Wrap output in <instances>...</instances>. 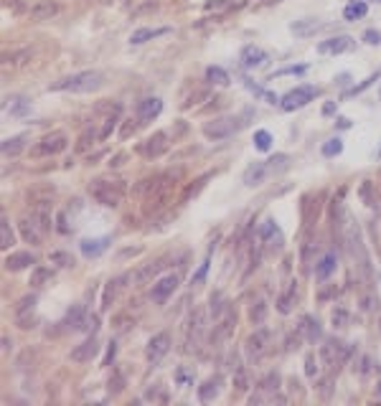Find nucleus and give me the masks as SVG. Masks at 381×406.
I'll return each mask as SVG.
<instances>
[{
  "label": "nucleus",
  "mask_w": 381,
  "mask_h": 406,
  "mask_svg": "<svg viewBox=\"0 0 381 406\" xmlns=\"http://www.w3.org/2000/svg\"><path fill=\"white\" fill-rule=\"evenodd\" d=\"M142 190H148V193H145L142 211L148 216H153V214H160L170 203L173 190H175V180L170 175H158V178H150V180H142V186L137 188V193H142Z\"/></svg>",
  "instance_id": "1"
},
{
  "label": "nucleus",
  "mask_w": 381,
  "mask_h": 406,
  "mask_svg": "<svg viewBox=\"0 0 381 406\" xmlns=\"http://www.w3.org/2000/svg\"><path fill=\"white\" fill-rule=\"evenodd\" d=\"M343 242H346V249H348V257L356 262V267L361 269V274L366 282H371V262H369V251H366V244H363V236H361V229L358 223L354 221H346L343 226Z\"/></svg>",
  "instance_id": "2"
},
{
  "label": "nucleus",
  "mask_w": 381,
  "mask_h": 406,
  "mask_svg": "<svg viewBox=\"0 0 381 406\" xmlns=\"http://www.w3.org/2000/svg\"><path fill=\"white\" fill-rule=\"evenodd\" d=\"M105 84V77L102 71H79V74H71V77L61 79L51 84V92H71V94H89V92H97V89Z\"/></svg>",
  "instance_id": "3"
},
{
  "label": "nucleus",
  "mask_w": 381,
  "mask_h": 406,
  "mask_svg": "<svg viewBox=\"0 0 381 406\" xmlns=\"http://www.w3.org/2000/svg\"><path fill=\"white\" fill-rule=\"evenodd\" d=\"M89 195L107 208H117L125 198V186L122 180H92L89 183Z\"/></svg>",
  "instance_id": "4"
},
{
  "label": "nucleus",
  "mask_w": 381,
  "mask_h": 406,
  "mask_svg": "<svg viewBox=\"0 0 381 406\" xmlns=\"http://www.w3.org/2000/svg\"><path fill=\"white\" fill-rule=\"evenodd\" d=\"M66 135L64 132H51L46 137H41L33 147H31V155L33 158H51V155H58L66 150Z\"/></svg>",
  "instance_id": "5"
},
{
  "label": "nucleus",
  "mask_w": 381,
  "mask_h": 406,
  "mask_svg": "<svg viewBox=\"0 0 381 406\" xmlns=\"http://www.w3.org/2000/svg\"><path fill=\"white\" fill-rule=\"evenodd\" d=\"M244 122L234 117H221V119H214V122H206L203 125V135H206L209 140H226L229 135H234Z\"/></svg>",
  "instance_id": "6"
},
{
  "label": "nucleus",
  "mask_w": 381,
  "mask_h": 406,
  "mask_svg": "<svg viewBox=\"0 0 381 406\" xmlns=\"http://www.w3.org/2000/svg\"><path fill=\"white\" fill-rule=\"evenodd\" d=\"M206 333V310L198 307L193 315H190V323H188V335H186V351H196L198 343Z\"/></svg>",
  "instance_id": "7"
},
{
  "label": "nucleus",
  "mask_w": 381,
  "mask_h": 406,
  "mask_svg": "<svg viewBox=\"0 0 381 406\" xmlns=\"http://www.w3.org/2000/svg\"><path fill=\"white\" fill-rule=\"evenodd\" d=\"M234 325H237V312H234L231 307H226V310H224V315H221V318L216 320V325H214V335H211L214 348H216L218 343H224V340H229V338H231Z\"/></svg>",
  "instance_id": "8"
},
{
  "label": "nucleus",
  "mask_w": 381,
  "mask_h": 406,
  "mask_svg": "<svg viewBox=\"0 0 381 406\" xmlns=\"http://www.w3.org/2000/svg\"><path fill=\"white\" fill-rule=\"evenodd\" d=\"M313 97H315V86H298V89H292V92H287L280 104H282V109L292 112V109L305 107V104L310 102Z\"/></svg>",
  "instance_id": "9"
},
{
  "label": "nucleus",
  "mask_w": 381,
  "mask_h": 406,
  "mask_svg": "<svg viewBox=\"0 0 381 406\" xmlns=\"http://www.w3.org/2000/svg\"><path fill=\"white\" fill-rule=\"evenodd\" d=\"M348 355H351V345L335 343V340H328L326 345H320V358H323V363H326V366L343 363Z\"/></svg>",
  "instance_id": "10"
},
{
  "label": "nucleus",
  "mask_w": 381,
  "mask_h": 406,
  "mask_svg": "<svg viewBox=\"0 0 381 406\" xmlns=\"http://www.w3.org/2000/svg\"><path fill=\"white\" fill-rule=\"evenodd\" d=\"M267 348H270V330H265V327H259V330H254L252 335L246 338V353H249V358H262L267 353Z\"/></svg>",
  "instance_id": "11"
},
{
  "label": "nucleus",
  "mask_w": 381,
  "mask_h": 406,
  "mask_svg": "<svg viewBox=\"0 0 381 406\" xmlns=\"http://www.w3.org/2000/svg\"><path fill=\"white\" fill-rule=\"evenodd\" d=\"M175 287H178V274H165L163 279H158V282L153 284V292H150L153 302H155V305H163L165 299L175 292Z\"/></svg>",
  "instance_id": "12"
},
{
  "label": "nucleus",
  "mask_w": 381,
  "mask_h": 406,
  "mask_svg": "<svg viewBox=\"0 0 381 406\" xmlns=\"http://www.w3.org/2000/svg\"><path fill=\"white\" fill-rule=\"evenodd\" d=\"M168 150V132H155L153 137H148L142 145H140V153L145 155V158H158V155H163Z\"/></svg>",
  "instance_id": "13"
},
{
  "label": "nucleus",
  "mask_w": 381,
  "mask_h": 406,
  "mask_svg": "<svg viewBox=\"0 0 381 406\" xmlns=\"http://www.w3.org/2000/svg\"><path fill=\"white\" fill-rule=\"evenodd\" d=\"M58 13H61V5H58L56 0H38V3H33L28 8V16L33 21H51Z\"/></svg>",
  "instance_id": "14"
},
{
  "label": "nucleus",
  "mask_w": 381,
  "mask_h": 406,
  "mask_svg": "<svg viewBox=\"0 0 381 406\" xmlns=\"http://www.w3.org/2000/svg\"><path fill=\"white\" fill-rule=\"evenodd\" d=\"M168 348H170V338H168V333H158V335L150 338L148 348H145V355H148L150 363H158V360L168 353Z\"/></svg>",
  "instance_id": "15"
},
{
  "label": "nucleus",
  "mask_w": 381,
  "mask_h": 406,
  "mask_svg": "<svg viewBox=\"0 0 381 406\" xmlns=\"http://www.w3.org/2000/svg\"><path fill=\"white\" fill-rule=\"evenodd\" d=\"M97 351H99L97 340L94 338H86L84 343H79L77 348L71 351V360H74V363H89V360L97 355Z\"/></svg>",
  "instance_id": "16"
},
{
  "label": "nucleus",
  "mask_w": 381,
  "mask_h": 406,
  "mask_svg": "<svg viewBox=\"0 0 381 406\" xmlns=\"http://www.w3.org/2000/svg\"><path fill=\"white\" fill-rule=\"evenodd\" d=\"M354 46V38L351 36H335V38H328L323 43H318V51L320 54H343Z\"/></svg>",
  "instance_id": "17"
},
{
  "label": "nucleus",
  "mask_w": 381,
  "mask_h": 406,
  "mask_svg": "<svg viewBox=\"0 0 381 406\" xmlns=\"http://www.w3.org/2000/svg\"><path fill=\"white\" fill-rule=\"evenodd\" d=\"M160 109H163V102H160L158 97H148V99L140 102L137 119H140V122H150V119H155L160 114Z\"/></svg>",
  "instance_id": "18"
},
{
  "label": "nucleus",
  "mask_w": 381,
  "mask_h": 406,
  "mask_svg": "<svg viewBox=\"0 0 381 406\" xmlns=\"http://www.w3.org/2000/svg\"><path fill=\"white\" fill-rule=\"evenodd\" d=\"M31 264H36L31 251H16V254H10V257H5V269H8V272H21V269L31 267Z\"/></svg>",
  "instance_id": "19"
},
{
  "label": "nucleus",
  "mask_w": 381,
  "mask_h": 406,
  "mask_svg": "<svg viewBox=\"0 0 381 406\" xmlns=\"http://www.w3.org/2000/svg\"><path fill=\"white\" fill-rule=\"evenodd\" d=\"M267 61V51H262L259 46H246L242 51V64L246 69H254V66H262Z\"/></svg>",
  "instance_id": "20"
},
{
  "label": "nucleus",
  "mask_w": 381,
  "mask_h": 406,
  "mask_svg": "<svg viewBox=\"0 0 381 406\" xmlns=\"http://www.w3.org/2000/svg\"><path fill=\"white\" fill-rule=\"evenodd\" d=\"M163 267H165L163 259H160V262H153V264H145V267H140L137 272L133 274V282H135V284H148V282H150Z\"/></svg>",
  "instance_id": "21"
},
{
  "label": "nucleus",
  "mask_w": 381,
  "mask_h": 406,
  "mask_svg": "<svg viewBox=\"0 0 381 406\" xmlns=\"http://www.w3.org/2000/svg\"><path fill=\"white\" fill-rule=\"evenodd\" d=\"M165 33H170V28H140V31H135L133 36H130V43H133V46H140V43L153 41V38L165 36Z\"/></svg>",
  "instance_id": "22"
},
{
  "label": "nucleus",
  "mask_w": 381,
  "mask_h": 406,
  "mask_svg": "<svg viewBox=\"0 0 381 406\" xmlns=\"http://www.w3.org/2000/svg\"><path fill=\"white\" fill-rule=\"evenodd\" d=\"M267 173H270V170H267L265 162H254V165H249V168L244 170V183H246V186H259L262 180H265Z\"/></svg>",
  "instance_id": "23"
},
{
  "label": "nucleus",
  "mask_w": 381,
  "mask_h": 406,
  "mask_svg": "<svg viewBox=\"0 0 381 406\" xmlns=\"http://www.w3.org/2000/svg\"><path fill=\"white\" fill-rule=\"evenodd\" d=\"M109 239H84L82 242V254L84 257H99L102 251L107 249Z\"/></svg>",
  "instance_id": "24"
},
{
  "label": "nucleus",
  "mask_w": 381,
  "mask_h": 406,
  "mask_svg": "<svg viewBox=\"0 0 381 406\" xmlns=\"http://www.w3.org/2000/svg\"><path fill=\"white\" fill-rule=\"evenodd\" d=\"M21 234H23V239H26L28 244H41V234H43V231L36 226L33 221L26 218V221H21Z\"/></svg>",
  "instance_id": "25"
},
{
  "label": "nucleus",
  "mask_w": 381,
  "mask_h": 406,
  "mask_svg": "<svg viewBox=\"0 0 381 406\" xmlns=\"http://www.w3.org/2000/svg\"><path fill=\"white\" fill-rule=\"evenodd\" d=\"M335 264H338V259H335V254H326V257L318 262V267H315V274H318L320 279L330 277V274H333V269H335Z\"/></svg>",
  "instance_id": "26"
},
{
  "label": "nucleus",
  "mask_w": 381,
  "mask_h": 406,
  "mask_svg": "<svg viewBox=\"0 0 381 406\" xmlns=\"http://www.w3.org/2000/svg\"><path fill=\"white\" fill-rule=\"evenodd\" d=\"M216 396H218V379H209L203 386H198V399H201L203 404L214 401Z\"/></svg>",
  "instance_id": "27"
},
{
  "label": "nucleus",
  "mask_w": 381,
  "mask_h": 406,
  "mask_svg": "<svg viewBox=\"0 0 381 406\" xmlns=\"http://www.w3.org/2000/svg\"><path fill=\"white\" fill-rule=\"evenodd\" d=\"M5 102H8L5 109H8L10 114H26L28 109H31V102H28L26 97H8Z\"/></svg>",
  "instance_id": "28"
},
{
  "label": "nucleus",
  "mask_w": 381,
  "mask_h": 406,
  "mask_svg": "<svg viewBox=\"0 0 381 406\" xmlns=\"http://www.w3.org/2000/svg\"><path fill=\"white\" fill-rule=\"evenodd\" d=\"M320 28H323V23H315V21H300V23L292 26V33L300 36V38H305V36H313L315 31H320Z\"/></svg>",
  "instance_id": "29"
},
{
  "label": "nucleus",
  "mask_w": 381,
  "mask_h": 406,
  "mask_svg": "<svg viewBox=\"0 0 381 406\" xmlns=\"http://www.w3.org/2000/svg\"><path fill=\"white\" fill-rule=\"evenodd\" d=\"M366 3L363 0H356V3H351V5H346V10H343V18L346 21H356V18H363L366 16Z\"/></svg>",
  "instance_id": "30"
},
{
  "label": "nucleus",
  "mask_w": 381,
  "mask_h": 406,
  "mask_svg": "<svg viewBox=\"0 0 381 406\" xmlns=\"http://www.w3.org/2000/svg\"><path fill=\"white\" fill-rule=\"evenodd\" d=\"M23 147H26V137H8V140H3V155L16 158Z\"/></svg>",
  "instance_id": "31"
},
{
  "label": "nucleus",
  "mask_w": 381,
  "mask_h": 406,
  "mask_svg": "<svg viewBox=\"0 0 381 406\" xmlns=\"http://www.w3.org/2000/svg\"><path fill=\"white\" fill-rule=\"evenodd\" d=\"M300 333L305 335V340H315V338H320V327H318V320H313V318H302Z\"/></svg>",
  "instance_id": "32"
},
{
  "label": "nucleus",
  "mask_w": 381,
  "mask_h": 406,
  "mask_svg": "<svg viewBox=\"0 0 381 406\" xmlns=\"http://www.w3.org/2000/svg\"><path fill=\"white\" fill-rule=\"evenodd\" d=\"M206 79H209L211 84L224 86V84H229V74H226L221 66H209V69H206Z\"/></svg>",
  "instance_id": "33"
},
{
  "label": "nucleus",
  "mask_w": 381,
  "mask_h": 406,
  "mask_svg": "<svg viewBox=\"0 0 381 406\" xmlns=\"http://www.w3.org/2000/svg\"><path fill=\"white\" fill-rule=\"evenodd\" d=\"M94 140H99V132H94V130H84V132H82V137H79V142H77V153H86V150L94 145Z\"/></svg>",
  "instance_id": "34"
},
{
  "label": "nucleus",
  "mask_w": 381,
  "mask_h": 406,
  "mask_svg": "<svg viewBox=\"0 0 381 406\" xmlns=\"http://www.w3.org/2000/svg\"><path fill=\"white\" fill-rule=\"evenodd\" d=\"M46 279H51V269L49 267H33V272H31V287H43Z\"/></svg>",
  "instance_id": "35"
},
{
  "label": "nucleus",
  "mask_w": 381,
  "mask_h": 406,
  "mask_svg": "<svg viewBox=\"0 0 381 406\" xmlns=\"http://www.w3.org/2000/svg\"><path fill=\"white\" fill-rule=\"evenodd\" d=\"M265 318H267V302H262V299H259V302L252 305V310H249V320H252L254 325H262Z\"/></svg>",
  "instance_id": "36"
},
{
  "label": "nucleus",
  "mask_w": 381,
  "mask_h": 406,
  "mask_svg": "<svg viewBox=\"0 0 381 406\" xmlns=\"http://www.w3.org/2000/svg\"><path fill=\"white\" fill-rule=\"evenodd\" d=\"M13 242H16V239H13L10 223H8V218H3V221H0V246H3V249H10Z\"/></svg>",
  "instance_id": "37"
},
{
  "label": "nucleus",
  "mask_w": 381,
  "mask_h": 406,
  "mask_svg": "<svg viewBox=\"0 0 381 406\" xmlns=\"http://www.w3.org/2000/svg\"><path fill=\"white\" fill-rule=\"evenodd\" d=\"M277 388H280V376L277 373H270L259 381V391H265V394H274Z\"/></svg>",
  "instance_id": "38"
},
{
  "label": "nucleus",
  "mask_w": 381,
  "mask_h": 406,
  "mask_svg": "<svg viewBox=\"0 0 381 406\" xmlns=\"http://www.w3.org/2000/svg\"><path fill=\"white\" fill-rule=\"evenodd\" d=\"M33 305H36V297L33 295H26L21 302L16 305V318H26L28 312H33Z\"/></svg>",
  "instance_id": "39"
},
{
  "label": "nucleus",
  "mask_w": 381,
  "mask_h": 406,
  "mask_svg": "<svg viewBox=\"0 0 381 406\" xmlns=\"http://www.w3.org/2000/svg\"><path fill=\"white\" fill-rule=\"evenodd\" d=\"M82 318H84V307L82 305H74V307L69 310V315H66V325L69 327H82L84 325Z\"/></svg>",
  "instance_id": "40"
},
{
  "label": "nucleus",
  "mask_w": 381,
  "mask_h": 406,
  "mask_svg": "<svg viewBox=\"0 0 381 406\" xmlns=\"http://www.w3.org/2000/svg\"><path fill=\"white\" fill-rule=\"evenodd\" d=\"M107 388H109V394H120V391H125V376H122V371H112V379H109Z\"/></svg>",
  "instance_id": "41"
},
{
  "label": "nucleus",
  "mask_w": 381,
  "mask_h": 406,
  "mask_svg": "<svg viewBox=\"0 0 381 406\" xmlns=\"http://www.w3.org/2000/svg\"><path fill=\"white\" fill-rule=\"evenodd\" d=\"M234 388L237 391H246L249 388V379H246V371L242 366L234 368Z\"/></svg>",
  "instance_id": "42"
},
{
  "label": "nucleus",
  "mask_w": 381,
  "mask_h": 406,
  "mask_svg": "<svg viewBox=\"0 0 381 406\" xmlns=\"http://www.w3.org/2000/svg\"><path fill=\"white\" fill-rule=\"evenodd\" d=\"M254 145H257V150H262V153H267V150H270V145H272V137H270V132H267V130H259V132H254Z\"/></svg>",
  "instance_id": "43"
},
{
  "label": "nucleus",
  "mask_w": 381,
  "mask_h": 406,
  "mask_svg": "<svg viewBox=\"0 0 381 406\" xmlns=\"http://www.w3.org/2000/svg\"><path fill=\"white\" fill-rule=\"evenodd\" d=\"M114 125H117V114L105 117V122H102V127H99V140H107L112 135V130H114Z\"/></svg>",
  "instance_id": "44"
},
{
  "label": "nucleus",
  "mask_w": 381,
  "mask_h": 406,
  "mask_svg": "<svg viewBox=\"0 0 381 406\" xmlns=\"http://www.w3.org/2000/svg\"><path fill=\"white\" fill-rule=\"evenodd\" d=\"M341 150H343V142H341L338 137H333V140H328V142L323 145V155H326V158H333V155H338Z\"/></svg>",
  "instance_id": "45"
},
{
  "label": "nucleus",
  "mask_w": 381,
  "mask_h": 406,
  "mask_svg": "<svg viewBox=\"0 0 381 406\" xmlns=\"http://www.w3.org/2000/svg\"><path fill=\"white\" fill-rule=\"evenodd\" d=\"M330 323H333V327H346V325H348V312H346L343 307L333 310V315H330Z\"/></svg>",
  "instance_id": "46"
},
{
  "label": "nucleus",
  "mask_w": 381,
  "mask_h": 406,
  "mask_svg": "<svg viewBox=\"0 0 381 406\" xmlns=\"http://www.w3.org/2000/svg\"><path fill=\"white\" fill-rule=\"evenodd\" d=\"M292 297H295V287H292L287 295H282V297H280V302H277V307H280V312H282V315H287V312L292 310Z\"/></svg>",
  "instance_id": "47"
},
{
  "label": "nucleus",
  "mask_w": 381,
  "mask_h": 406,
  "mask_svg": "<svg viewBox=\"0 0 381 406\" xmlns=\"http://www.w3.org/2000/svg\"><path fill=\"white\" fill-rule=\"evenodd\" d=\"M51 262L58 264V267H71V264H74V259H71L69 254H64V251H54L51 254Z\"/></svg>",
  "instance_id": "48"
},
{
  "label": "nucleus",
  "mask_w": 381,
  "mask_h": 406,
  "mask_svg": "<svg viewBox=\"0 0 381 406\" xmlns=\"http://www.w3.org/2000/svg\"><path fill=\"white\" fill-rule=\"evenodd\" d=\"M358 193H361V198L366 201V206H374V203H376V201L371 198V180H363V183H361V190H358Z\"/></svg>",
  "instance_id": "49"
},
{
  "label": "nucleus",
  "mask_w": 381,
  "mask_h": 406,
  "mask_svg": "<svg viewBox=\"0 0 381 406\" xmlns=\"http://www.w3.org/2000/svg\"><path fill=\"white\" fill-rule=\"evenodd\" d=\"M305 373H307V379H315V376H318V360H315V355H307L305 358Z\"/></svg>",
  "instance_id": "50"
},
{
  "label": "nucleus",
  "mask_w": 381,
  "mask_h": 406,
  "mask_svg": "<svg viewBox=\"0 0 381 406\" xmlns=\"http://www.w3.org/2000/svg\"><path fill=\"white\" fill-rule=\"evenodd\" d=\"M282 168H287V155H274L267 165V170H282Z\"/></svg>",
  "instance_id": "51"
},
{
  "label": "nucleus",
  "mask_w": 381,
  "mask_h": 406,
  "mask_svg": "<svg viewBox=\"0 0 381 406\" xmlns=\"http://www.w3.org/2000/svg\"><path fill=\"white\" fill-rule=\"evenodd\" d=\"M135 127H137V125H135V119H125V125H122V132H120V137H122V140H125V137H130V135L135 132Z\"/></svg>",
  "instance_id": "52"
},
{
  "label": "nucleus",
  "mask_w": 381,
  "mask_h": 406,
  "mask_svg": "<svg viewBox=\"0 0 381 406\" xmlns=\"http://www.w3.org/2000/svg\"><path fill=\"white\" fill-rule=\"evenodd\" d=\"M272 234H274V221H265V223H262V229H259V236L270 239Z\"/></svg>",
  "instance_id": "53"
},
{
  "label": "nucleus",
  "mask_w": 381,
  "mask_h": 406,
  "mask_svg": "<svg viewBox=\"0 0 381 406\" xmlns=\"http://www.w3.org/2000/svg\"><path fill=\"white\" fill-rule=\"evenodd\" d=\"M206 272H209V259L203 262V264L198 267V272L193 274V284H201V282H203V277H206Z\"/></svg>",
  "instance_id": "54"
},
{
  "label": "nucleus",
  "mask_w": 381,
  "mask_h": 406,
  "mask_svg": "<svg viewBox=\"0 0 381 406\" xmlns=\"http://www.w3.org/2000/svg\"><path fill=\"white\" fill-rule=\"evenodd\" d=\"M371 81H376V77H369V79H366L363 84H358V86H354V89H351V92H348V97H351V94H358V92H363V89H366V86H369Z\"/></svg>",
  "instance_id": "55"
},
{
  "label": "nucleus",
  "mask_w": 381,
  "mask_h": 406,
  "mask_svg": "<svg viewBox=\"0 0 381 406\" xmlns=\"http://www.w3.org/2000/svg\"><path fill=\"white\" fill-rule=\"evenodd\" d=\"M307 66H290V69H282V71H277V77H285V74H302Z\"/></svg>",
  "instance_id": "56"
},
{
  "label": "nucleus",
  "mask_w": 381,
  "mask_h": 406,
  "mask_svg": "<svg viewBox=\"0 0 381 406\" xmlns=\"http://www.w3.org/2000/svg\"><path fill=\"white\" fill-rule=\"evenodd\" d=\"M366 43H381V36H379V31H366Z\"/></svg>",
  "instance_id": "57"
},
{
  "label": "nucleus",
  "mask_w": 381,
  "mask_h": 406,
  "mask_svg": "<svg viewBox=\"0 0 381 406\" xmlns=\"http://www.w3.org/2000/svg\"><path fill=\"white\" fill-rule=\"evenodd\" d=\"M371 366H374V363H371V358L366 355V358H363V366H361V376H363V379H366V376L371 373Z\"/></svg>",
  "instance_id": "58"
},
{
  "label": "nucleus",
  "mask_w": 381,
  "mask_h": 406,
  "mask_svg": "<svg viewBox=\"0 0 381 406\" xmlns=\"http://www.w3.org/2000/svg\"><path fill=\"white\" fill-rule=\"evenodd\" d=\"M114 353H117V345H114V343H109V348H107V358H105V366H109V363H112Z\"/></svg>",
  "instance_id": "59"
},
{
  "label": "nucleus",
  "mask_w": 381,
  "mask_h": 406,
  "mask_svg": "<svg viewBox=\"0 0 381 406\" xmlns=\"http://www.w3.org/2000/svg\"><path fill=\"white\" fill-rule=\"evenodd\" d=\"M122 160H125V155H114V158L109 160V165H112V168H120V165H122Z\"/></svg>",
  "instance_id": "60"
},
{
  "label": "nucleus",
  "mask_w": 381,
  "mask_h": 406,
  "mask_svg": "<svg viewBox=\"0 0 381 406\" xmlns=\"http://www.w3.org/2000/svg\"><path fill=\"white\" fill-rule=\"evenodd\" d=\"M379 3H381V0H379Z\"/></svg>",
  "instance_id": "61"
}]
</instances>
